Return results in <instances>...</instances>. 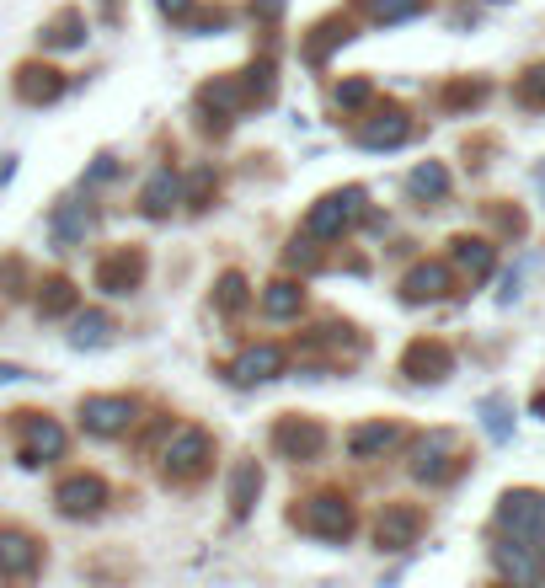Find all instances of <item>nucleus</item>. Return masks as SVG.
Segmentation results:
<instances>
[{"instance_id":"nucleus-1","label":"nucleus","mask_w":545,"mask_h":588,"mask_svg":"<svg viewBox=\"0 0 545 588\" xmlns=\"http://www.w3.org/2000/svg\"><path fill=\"white\" fill-rule=\"evenodd\" d=\"M209 466H214V439H209L204 428L188 423V428H177V433L166 439V450H161L166 482H182V487H188V482H198Z\"/></svg>"},{"instance_id":"nucleus-2","label":"nucleus","mask_w":545,"mask_h":588,"mask_svg":"<svg viewBox=\"0 0 545 588\" xmlns=\"http://www.w3.org/2000/svg\"><path fill=\"white\" fill-rule=\"evenodd\" d=\"M465 466V455H460V433H449V428H433L417 439V450H412V476L417 482H428V487H444V482H455Z\"/></svg>"},{"instance_id":"nucleus-3","label":"nucleus","mask_w":545,"mask_h":588,"mask_svg":"<svg viewBox=\"0 0 545 588\" xmlns=\"http://www.w3.org/2000/svg\"><path fill=\"white\" fill-rule=\"evenodd\" d=\"M358 214H364V193H358V188H337V193H326V198H316V204H310L305 236H310V241H337L342 230H353Z\"/></svg>"},{"instance_id":"nucleus-4","label":"nucleus","mask_w":545,"mask_h":588,"mask_svg":"<svg viewBox=\"0 0 545 588\" xmlns=\"http://www.w3.org/2000/svg\"><path fill=\"white\" fill-rule=\"evenodd\" d=\"M497 524H503L508 535H519V540H545V492L535 487H513L497 498Z\"/></svg>"},{"instance_id":"nucleus-5","label":"nucleus","mask_w":545,"mask_h":588,"mask_svg":"<svg viewBox=\"0 0 545 588\" xmlns=\"http://www.w3.org/2000/svg\"><path fill=\"white\" fill-rule=\"evenodd\" d=\"M294 524H300L305 535H316V540H332V546H342V540L353 535V503H342L332 498V492H321V498H310L300 514H294Z\"/></svg>"},{"instance_id":"nucleus-6","label":"nucleus","mask_w":545,"mask_h":588,"mask_svg":"<svg viewBox=\"0 0 545 588\" xmlns=\"http://www.w3.org/2000/svg\"><path fill=\"white\" fill-rule=\"evenodd\" d=\"M401 375L417 380V385H439L455 375V353H449V343H439V337H417V343H407V353H401Z\"/></svg>"},{"instance_id":"nucleus-7","label":"nucleus","mask_w":545,"mask_h":588,"mask_svg":"<svg viewBox=\"0 0 545 588\" xmlns=\"http://www.w3.org/2000/svg\"><path fill=\"white\" fill-rule=\"evenodd\" d=\"M134 417H139V407L129 396H86L81 401V423H86V433H97V439H118V433H129Z\"/></svg>"},{"instance_id":"nucleus-8","label":"nucleus","mask_w":545,"mask_h":588,"mask_svg":"<svg viewBox=\"0 0 545 588\" xmlns=\"http://www.w3.org/2000/svg\"><path fill=\"white\" fill-rule=\"evenodd\" d=\"M423 535V508L417 503H385L375 519V546L380 551H407Z\"/></svg>"},{"instance_id":"nucleus-9","label":"nucleus","mask_w":545,"mask_h":588,"mask_svg":"<svg viewBox=\"0 0 545 588\" xmlns=\"http://www.w3.org/2000/svg\"><path fill=\"white\" fill-rule=\"evenodd\" d=\"M273 450L284 460H316L326 450V428L316 423V417H278Z\"/></svg>"},{"instance_id":"nucleus-10","label":"nucleus","mask_w":545,"mask_h":588,"mask_svg":"<svg viewBox=\"0 0 545 588\" xmlns=\"http://www.w3.org/2000/svg\"><path fill=\"white\" fill-rule=\"evenodd\" d=\"M59 455H65V428L54 417L22 412V466H49Z\"/></svg>"},{"instance_id":"nucleus-11","label":"nucleus","mask_w":545,"mask_h":588,"mask_svg":"<svg viewBox=\"0 0 545 588\" xmlns=\"http://www.w3.org/2000/svg\"><path fill=\"white\" fill-rule=\"evenodd\" d=\"M54 503H59V514H65V519H91V514H102V503H107V482H102V476H91V471L65 476L59 492H54Z\"/></svg>"},{"instance_id":"nucleus-12","label":"nucleus","mask_w":545,"mask_h":588,"mask_svg":"<svg viewBox=\"0 0 545 588\" xmlns=\"http://www.w3.org/2000/svg\"><path fill=\"white\" fill-rule=\"evenodd\" d=\"M449 289H455L449 262H417V268L401 278V300L407 305H433V300H444Z\"/></svg>"},{"instance_id":"nucleus-13","label":"nucleus","mask_w":545,"mask_h":588,"mask_svg":"<svg viewBox=\"0 0 545 588\" xmlns=\"http://www.w3.org/2000/svg\"><path fill=\"white\" fill-rule=\"evenodd\" d=\"M246 102H252V97H246V81H236V75H220V81H209L204 91H198V107H204V113H214V118H209L214 129H225V123L236 118Z\"/></svg>"},{"instance_id":"nucleus-14","label":"nucleus","mask_w":545,"mask_h":588,"mask_svg":"<svg viewBox=\"0 0 545 588\" xmlns=\"http://www.w3.org/2000/svg\"><path fill=\"white\" fill-rule=\"evenodd\" d=\"M540 546L535 540H503V546H492V562H497V572L503 578H513V583H535V578H545V567H540V556H535Z\"/></svg>"},{"instance_id":"nucleus-15","label":"nucleus","mask_w":545,"mask_h":588,"mask_svg":"<svg viewBox=\"0 0 545 588\" xmlns=\"http://www.w3.org/2000/svg\"><path fill=\"white\" fill-rule=\"evenodd\" d=\"M139 278H145V252H107L102 262H97V289H107V294H129V289H139Z\"/></svg>"},{"instance_id":"nucleus-16","label":"nucleus","mask_w":545,"mask_h":588,"mask_svg":"<svg viewBox=\"0 0 545 588\" xmlns=\"http://www.w3.org/2000/svg\"><path fill=\"white\" fill-rule=\"evenodd\" d=\"M412 139V118L401 113V107H385V113H375L358 129V145L364 150H396V145H407Z\"/></svg>"},{"instance_id":"nucleus-17","label":"nucleus","mask_w":545,"mask_h":588,"mask_svg":"<svg viewBox=\"0 0 545 588\" xmlns=\"http://www.w3.org/2000/svg\"><path fill=\"white\" fill-rule=\"evenodd\" d=\"M38 572V540L27 530H0V578H33Z\"/></svg>"},{"instance_id":"nucleus-18","label":"nucleus","mask_w":545,"mask_h":588,"mask_svg":"<svg viewBox=\"0 0 545 588\" xmlns=\"http://www.w3.org/2000/svg\"><path fill=\"white\" fill-rule=\"evenodd\" d=\"M230 375H236V385H262V380H278V375H284V348H273V343L246 348L241 359L230 364Z\"/></svg>"},{"instance_id":"nucleus-19","label":"nucleus","mask_w":545,"mask_h":588,"mask_svg":"<svg viewBox=\"0 0 545 588\" xmlns=\"http://www.w3.org/2000/svg\"><path fill=\"white\" fill-rule=\"evenodd\" d=\"M401 439H407L401 423H364V428L348 433V455L353 460H380V455H391Z\"/></svg>"},{"instance_id":"nucleus-20","label":"nucleus","mask_w":545,"mask_h":588,"mask_svg":"<svg viewBox=\"0 0 545 588\" xmlns=\"http://www.w3.org/2000/svg\"><path fill=\"white\" fill-rule=\"evenodd\" d=\"M59 91H65V75H59L54 65H22V70H17V97H22V102L43 107V102H54Z\"/></svg>"},{"instance_id":"nucleus-21","label":"nucleus","mask_w":545,"mask_h":588,"mask_svg":"<svg viewBox=\"0 0 545 588\" xmlns=\"http://www.w3.org/2000/svg\"><path fill=\"white\" fill-rule=\"evenodd\" d=\"M449 262H455L465 278H487L497 252H492V241H481V236H455L449 241Z\"/></svg>"},{"instance_id":"nucleus-22","label":"nucleus","mask_w":545,"mask_h":588,"mask_svg":"<svg viewBox=\"0 0 545 588\" xmlns=\"http://www.w3.org/2000/svg\"><path fill=\"white\" fill-rule=\"evenodd\" d=\"M139 204H145V214H150V220H166V214H171V204H182V177H177V172H166V166H161V172H155V177L145 182V193H139Z\"/></svg>"},{"instance_id":"nucleus-23","label":"nucleus","mask_w":545,"mask_h":588,"mask_svg":"<svg viewBox=\"0 0 545 588\" xmlns=\"http://www.w3.org/2000/svg\"><path fill=\"white\" fill-rule=\"evenodd\" d=\"M257 492H262V466H257V460H241L236 476H230V514L246 519V514H252V503H257Z\"/></svg>"},{"instance_id":"nucleus-24","label":"nucleus","mask_w":545,"mask_h":588,"mask_svg":"<svg viewBox=\"0 0 545 588\" xmlns=\"http://www.w3.org/2000/svg\"><path fill=\"white\" fill-rule=\"evenodd\" d=\"M300 305H305V289L294 284V278H278V284L262 289V316H273V321L300 316Z\"/></svg>"},{"instance_id":"nucleus-25","label":"nucleus","mask_w":545,"mask_h":588,"mask_svg":"<svg viewBox=\"0 0 545 588\" xmlns=\"http://www.w3.org/2000/svg\"><path fill=\"white\" fill-rule=\"evenodd\" d=\"M86 230H91V204H65L54 214V246L59 252H70L75 241H86Z\"/></svg>"},{"instance_id":"nucleus-26","label":"nucleus","mask_w":545,"mask_h":588,"mask_svg":"<svg viewBox=\"0 0 545 588\" xmlns=\"http://www.w3.org/2000/svg\"><path fill=\"white\" fill-rule=\"evenodd\" d=\"M75 311V284L70 278H43L38 284V316L54 321V316H70Z\"/></svg>"},{"instance_id":"nucleus-27","label":"nucleus","mask_w":545,"mask_h":588,"mask_svg":"<svg viewBox=\"0 0 545 588\" xmlns=\"http://www.w3.org/2000/svg\"><path fill=\"white\" fill-rule=\"evenodd\" d=\"M86 38V17H81V11H59V17L49 22V27H43V43H49V49H75V43H81Z\"/></svg>"},{"instance_id":"nucleus-28","label":"nucleus","mask_w":545,"mask_h":588,"mask_svg":"<svg viewBox=\"0 0 545 588\" xmlns=\"http://www.w3.org/2000/svg\"><path fill=\"white\" fill-rule=\"evenodd\" d=\"M407 193H412V198H423V204H433V198H444V193H449V172H444L439 161H423V166H417V172L407 177Z\"/></svg>"},{"instance_id":"nucleus-29","label":"nucleus","mask_w":545,"mask_h":588,"mask_svg":"<svg viewBox=\"0 0 545 588\" xmlns=\"http://www.w3.org/2000/svg\"><path fill=\"white\" fill-rule=\"evenodd\" d=\"M107 337H113V321H107L102 311L75 316V332H70V343H75V348H102Z\"/></svg>"},{"instance_id":"nucleus-30","label":"nucleus","mask_w":545,"mask_h":588,"mask_svg":"<svg viewBox=\"0 0 545 588\" xmlns=\"http://www.w3.org/2000/svg\"><path fill=\"white\" fill-rule=\"evenodd\" d=\"M214 188H220V177H214L209 166H198V172H193L188 182H182V204H188V209H209Z\"/></svg>"},{"instance_id":"nucleus-31","label":"nucleus","mask_w":545,"mask_h":588,"mask_svg":"<svg viewBox=\"0 0 545 588\" xmlns=\"http://www.w3.org/2000/svg\"><path fill=\"white\" fill-rule=\"evenodd\" d=\"M332 102L342 107V113H358L364 102H375V81H364V75H353V81H342L332 91Z\"/></svg>"},{"instance_id":"nucleus-32","label":"nucleus","mask_w":545,"mask_h":588,"mask_svg":"<svg viewBox=\"0 0 545 588\" xmlns=\"http://www.w3.org/2000/svg\"><path fill=\"white\" fill-rule=\"evenodd\" d=\"M214 305H220L225 316H236L246 305V278L241 273H220V284H214Z\"/></svg>"},{"instance_id":"nucleus-33","label":"nucleus","mask_w":545,"mask_h":588,"mask_svg":"<svg viewBox=\"0 0 545 588\" xmlns=\"http://www.w3.org/2000/svg\"><path fill=\"white\" fill-rule=\"evenodd\" d=\"M423 6H428V0H369V17H375V22H407Z\"/></svg>"},{"instance_id":"nucleus-34","label":"nucleus","mask_w":545,"mask_h":588,"mask_svg":"<svg viewBox=\"0 0 545 588\" xmlns=\"http://www.w3.org/2000/svg\"><path fill=\"white\" fill-rule=\"evenodd\" d=\"M513 97H519L524 107H545V65H529L519 75V86H513Z\"/></svg>"},{"instance_id":"nucleus-35","label":"nucleus","mask_w":545,"mask_h":588,"mask_svg":"<svg viewBox=\"0 0 545 588\" xmlns=\"http://www.w3.org/2000/svg\"><path fill=\"white\" fill-rule=\"evenodd\" d=\"M348 38H353V27H348V22H337V17H332V22H321V27H316V38H310V59H321L326 49H332V43H348Z\"/></svg>"},{"instance_id":"nucleus-36","label":"nucleus","mask_w":545,"mask_h":588,"mask_svg":"<svg viewBox=\"0 0 545 588\" xmlns=\"http://www.w3.org/2000/svg\"><path fill=\"white\" fill-rule=\"evenodd\" d=\"M481 417H487V433H492L497 444H503L508 433H513V423H508V401H503V396H487V401H481Z\"/></svg>"},{"instance_id":"nucleus-37","label":"nucleus","mask_w":545,"mask_h":588,"mask_svg":"<svg viewBox=\"0 0 545 588\" xmlns=\"http://www.w3.org/2000/svg\"><path fill=\"white\" fill-rule=\"evenodd\" d=\"M481 97H487V81H455V86H444V107H476Z\"/></svg>"},{"instance_id":"nucleus-38","label":"nucleus","mask_w":545,"mask_h":588,"mask_svg":"<svg viewBox=\"0 0 545 588\" xmlns=\"http://www.w3.org/2000/svg\"><path fill=\"white\" fill-rule=\"evenodd\" d=\"M246 97H257V102L273 97V65H252V70H246Z\"/></svg>"},{"instance_id":"nucleus-39","label":"nucleus","mask_w":545,"mask_h":588,"mask_svg":"<svg viewBox=\"0 0 545 588\" xmlns=\"http://www.w3.org/2000/svg\"><path fill=\"white\" fill-rule=\"evenodd\" d=\"M289 268H305V273L321 268V252H316L310 241H294V246H289Z\"/></svg>"},{"instance_id":"nucleus-40","label":"nucleus","mask_w":545,"mask_h":588,"mask_svg":"<svg viewBox=\"0 0 545 588\" xmlns=\"http://www.w3.org/2000/svg\"><path fill=\"white\" fill-rule=\"evenodd\" d=\"M487 214H492V220L508 230V236H524V214H519V209H503V204H492Z\"/></svg>"},{"instance_id":"nucleus-41","label":"nucleus","mask_w":545,"mask_h":588,"mask_svg":"<svg viewBox=\"0 0 545 588\" xmlns=\"http://www.w3.org/2000/svg\"><path fill=\"white\" fill-rule=\"evenodd\" d=\"M155 6H161L166 17H177V22H182V17H188V11H193V0H155Z\"/></svg>"},{"instance_id":"nucleus-42","label":"nucleus","mask_w":545,"mask_h":588,"mask_svg":"<svg viewBox=\"0 0 545 588\" xmlns=\"http://www.w3.org/2000/svg\"><path fill=\"white\" fill-rule=\"evenodd\" d=\"M284 11V0H257V17H278Z\"/></svg>"},{"instance_id":"nucleus-43","label":"nucleus","mask_w":545,"mask_h":588,"mask_svg":"<svg viewBox=\"0 0 545 588\" xmlns=\"http://www.w3.org/2000/svg\"><path fill=\"white\" fill-rule=\"evenodd\" d=\"M0 380H22V369L17 364H0Z\"/></svg>"},{"instance_id":"nucleus-44","label":"nucleus","mask_w":545,"mask_h":588,"mask_svg":"<svg viewBox=\"0 0 545 588\" xmlns=\"http://www.w3.org/2000/svg\"><path fill=\"white\" fill-rule=\"evenodd\" d=\"M540 193H545V161H540Z\"/></svg>"}]
</instances>
